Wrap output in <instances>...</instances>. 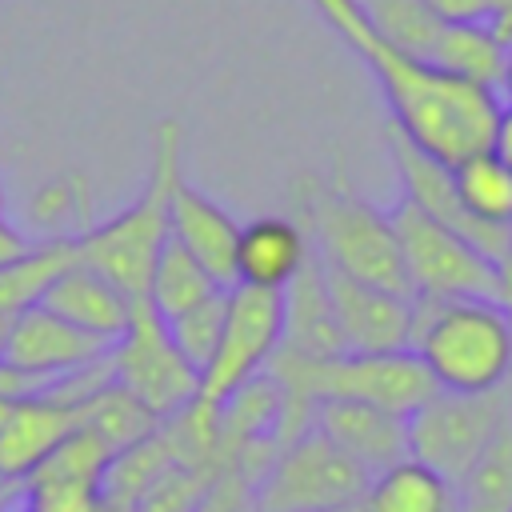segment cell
Returning a JSON list of instances; mask_svg holds the SVG:
<instances>
[{
  "mask_svg": "<svg viewBox=\"0 0 512 512\" xmlns=\"http://www.w3.org/2000/svg\"><path fill=\"white\" fill-rule=\"evenodd\" d=\"M324 24L360 56V64L376 76L392 128L428 152L432 160L456 168L472 152H484L492 140V124L500 112V96L472 80H460L396 44H388L360 12L356 0H312Z\"/></svg>",
  "mask_w": 512,
  "mask_h": 512,
  "instance_id": "6da1fadb",
  "label": "cell"
},
{
  "mask_svg": "<svg viewBox=\"0 0 512 512\" xmlns=\"http://www.w3.org/2000/svg\"><path fill=\"white\" fill-rule=\"evenodd\" d=\"M408 348L440 392L480 396L512 384V316L492 296L416 300Z\"/></svg>",
  "mask_w": 512,
  "mask_h": 512,
  "instance_id": "7a4b0ae2",
  "label": "cell"
},
{
  "mask_svg": "<svg viewBox=\"0 0 512 512\" xmlns=\"http://www.w3.org/2000/svg\"><path fill=\"white\" fill-rule=\"evenodd\" d=\"M184 124L176 116L156 120L152 128V164L148 176L128 208H120L112 220H100L88 236H80V264L108 276L120 292L132 300H144L152 264L164 248L168 232V204L184 176Z\"/></svg>",
  "mask_w": 512,
  "mask_h": 512,
  "instance_id": "3957f363",
  "label": "cell"
},
{
  "mask_svg": "<svg viewBox=\"0 0 512 512\" xmlns=\"http://www.w3.org/2000/svg\"><path fill=\"white\" fill-rule=\"evenodd\" d=\"M300 224L308 228L324 268L400 292V296H412L388 208L368 204L344 180L308 176L300 192Z\"/></svg>",
  "mask_w": 512,
  "mask_h": 512,
  "instance_id": "277c9868",
  "label": "cell"
},
{
  "mask_svg": "<svg viewBox=\"0 0 512 512\" xmlns=\"http://www.w3.org/2000/svg\"><path fill=\"white\" fill-rule=\"evenodd\" d=\"M368 472L316 428L284 440L248 492V512H344L356 508Z\"/></svg>",
  "mask_w": 512,
  "mask_h": 512,
  "instance_id": "5b68a950",
  "label": "cell"
},
{
  "mask_svg": "<svg viewBox=\"0 0 512 512\" xmlns=\"http://www.w3.org/2000/svg\"><path fill=\"white\" fill-rule=\"evenodd\" d=\"M404 276L416 300H452V296H492L496 300V260H488L472 240L424 216L404 196L388 208Z\"/></svg>",
  "mask_w": 512,
  "mask_h": 512,
  "instance_id": "8992f818",
  "label": "cell"
},
{
  "mask_svg": "<svg viewBox=\"0 0 512 512\" xmlns=\"http://www.w3.org/2000/svg\"><path fill=\"white\" fill-rule=\"evenodd\" d=\"M512 412V384L480 396L432 392L416 412H408V456L440 472L452 488L480 460L488 440Z\"/></svg>",
  "mask_w": 512,
  "mask_h": 512,
  "instance_id": "52a82bcc",
  "label": "cell"
},
{
  "mask_svg": "<svg viewBox=\"0 0 512 512\" xmlns=\"http://www.w3.org/2000/svg\"><path fill=\"white\" fill-rule=\"evenodd\" d=\"M284 344V300L268 288H244L232 284L224 292V328L220 344L200 372L196 404L220 408L236 388L268 372L272 356Z\"/></svg>",
  "mask_w": 512,
  "mask_h": 512,
  "instance_id": "ba28073f",
  "label": "cell"
},
{
  "mask_svg": "<svg viewBox=\"0 0 512 512\" xmlns=\"http://www.w3.org/2000/svg\"><path fill=\"white\" fill-rule=\"evenodd\" d=\"M108 372L156 420H172L200 392V372L176 352L168 324L152 312L148 300H136L124 336L108 348Z\"/></svg>",
  "mask_w": 512,
  "mask_h": 512,
  "instance_id": "9c48e42d",
  "label": "cell"
},
{
  "mask_svg": "<svg viewBox=\"0 0 512 512\" xmlns=\"http://www.w3.org/2000/svg\"><path fill=\"white\" fill-rule=\"evenodd\" d=\"M112 460L116 452L80 424L24 480V512H104V476Z\"/></svg>",
  "mask_w": 512,
  "mask_h": 512,
  "instance_id": "30bf717a",
  "label": "cell"
},
{
  "mask_svg": "<svg viewBox=\"0 0 512 512\" xmlns=\"http://www.w3.org/2000/svg\"><path fill=\"white\" fill-rule=\"evenodd\" d=\"M328 272V296H332V316L344 352H404L412 344V324H416V300Z\"/></svg>",
  "mask_w": 512,
  "mask_h": 512,
  "instance_id": "8fae6325",
  "label": "cell"
},
{
  "mask_svg": "<svg viewBox=\"0 0 512 512\" xmlns=\"http://www.w3.org/2000/svg\"><path fill=\"white\" fill-rule=\"evenodd\" d=\"M112 344L80 332L76 324L60 320L44 304L12 316L8 324V344H4V364H12L24 376H36L44 384H56L64 376H76L108 356Z\"/></svg>",
  "mask_w": 512,
  "mask_h": 512,
  "instance_id": "7c38bea8",
  "label": "cell"
},
{
  "mask_svg": "<svg viewBox=\"0 0 512 512\" xmlns=\"http://www.w3.org/2000/svg\"><path fill=\"white\" fill-rule=\"evenodd\" d=\"M388 156H392V164H396L400 196H404L408 204H416L424 216H432V220H440L444 228H452V232H460L464 240H472L488 260H500V256H504L512 232L484 228V224H476V220L464 212L448 164H440V160H432L428 152H420L416 144H408L392 124H388Z\"/></svg>",
  "mask_w": 512,
  "mask_h": 512,
  "instance_id": "4fadbf2b",
  "label": "cell"
},
{
  "mask_svg": "<svg viewBox=\"0 0 512 512\" xmlns=\"http://www.w3.org/2000/svg\"><path fill=\"white\" fill-rule=\"evenodd\" d=\"M312 428L368 476L408 456V416L364 400H320L312 412Z\"/></svg>",
  "mask_w": 512,
  "mask_h": 512,
  "instance_id": "5bb4252c",
  "label": "cell"
},
{
  "mask_svg": "<svg viewBox=\"0 0 512 512\" xmlns=\"http://www.w3.org/2000/svg\"><path fill=\"white\" fill-rule=\"evenodd\" d=\"M308 248L312 236L296 216H252L236 236L232 284L280 292L300 272Z\"/></svg>",
  "mask_w": 512,
  "mask_h": 512,
  "instance_id": "9a60e30c",
  "label": "cell"
},
{
  "mask_svg": "<svg viewBox=\"0 0 512 512\" xmlns=\"http://www.w3.org/2000/svg\"><path fill=\"white\" fill-rule=\"evenodd\" d=\"M168 232L180 248H188L208 268V276L220 288H232V260H236L240 224L232 220V212L224 204H216L208 192H200L184 176H180L172 204H168Z\"/></svg>",
  "mask_w": 512,
  "mask_h": 512,
  "instance_id": "2e32d148",
  "label": "cell"
},
{
  "mask_svg": "<svg viewBox=\"0 0 512 512\" xmlns=\"http://www.w3.org/2000/svg\"><path fill=\"white\" fill-rule=\"evenodd\" d=\"M40 304L104 344H116L124 336L132 308H136V300L128 292H120L108 276H100L88 264H72L68 272H60Z\"/></svg>",
  "mask_w": 512,
  "mask_h": 512,
  "instance_id": "e0dca14e",
  "label": "cell"
},
{
  "mask_svg": "<svg viewBox=\"0 0 512 512\" xmlns=\"http://www.w3.org/2000/svg\"><path fill=\"white\" fill-rule=\"evenodd\" d=\"M284 300V344L280 352H296V356H336L344 352L340 332H336V316H332V296H328V272L324 260L316 252V244L308 248L300 272L280 288Z\"/></svg>",
  "mask_w": 512,
  "mask_h": 512,
  "instance_id": "ac0fdd59",
  "label": "cell"
},
{
  "mask_svg": "<svg viewBox=\"0 0 512 512\" xmlns=\"http://www.w3.org/2000/svg\"><path fill=\"white\" fill-rule=\"evenodd\" d=\"M356 512H456V488L428 464L404 456L368 476Z\"/></svg>",
  "mask_w": 512,
  "mask_h": 512,
  "instance_id": "d6986e66",
  "label": "cell"
},
{
  "mask_svg": "<svg viewBox=\"0 0 512 512\" xmlns=\"http://www.w3.org/2000/svg\"><path fill=\"white\" fill-rule=\"evenodd\" d=\"M24 216L36 228L40 240H80V236H88L100 224L92 180L84 172H76V168L44 180L32 192Z\"/></svg>",
  "mask_w": 512,
  "mask_h": 512,
  "instance_id": "ffe728a7",
  "label": "cell"
},
{
  "mask_svg": "<svg viewBox=\"0 0 512 512\" xmlns=\"http://www.w3.org/2000/svg\"><path fill=\"white\" fill-rule=\"evenodd\" d=\"M216 292H224V288L208 276V268L188 248H180L168 236L164 248H160V256H156V264H152L148 288H144V300L152 304V312L160 320H176V316L192 312L196 304L212 300Z\"/></svg>",
  "mask_w": 512,
  "mask_h": 512,
  "instance_id": "44dd1931",
  "label": "cell"
},
{
  "mask_svg": "<svg viewBox=\"0 0 512 512\" xmlns=\"http://www.w3.org/2000/svg\"><path fill=\"white\" fill-rule=\"evenodd\" d=\"M428 64L496 92L508 64V40H500L488 24H444Z\"/></svg>",
  "mask_w": 512,
  "mask_h": 512,
  "instance_id": "7402d4cb",
  "label": "cell"
},
{
  "mask_svg": "<svg viewBox=\"0 0 512 512\" xmlns=\"http://www.w3.org/2000/svg\"><path fill=\"white\" fill-rule=\"evenodd\" d=\"M80 264V240H40L0 268V316H20L44 300L52 280Z\"/></svg>",
  "mask_w": 512,
  "mask_h": 512,
  "instance_id": "603a6c76",
  "label": "cell"
},
{
  "mask_svg": "<svg viewBox=\"0 0 512 512\" xmlns=\"http://www.w3.org/2000/svg\"><path fill=\"white\" fill-rule=\"evenodd\" d=\"M452 184H456L464 212L476 224L512 232V168L508 164H500L488 148L472 152L468 160H460L452 168Z\"/></svg>",
  "mask_w": 512,
  "mask_h": 512,
  "instance_id": "cb8c5ba5",
  "label": "cell"
},
{
  "mask_svg": "<svg viewBox=\"0 0 512 512\" xmlns=\"http://www.w3.org/2000/svg\"><path fill=\"white\" fill-rule=\"evenodd\" d=\"M456 512H512V412L456 484Z\"/></svg>",
  "mask_w": 512,
  "mask_h": 512,
  "instance_id": "d4e9b609",
  "label": "cell"
},
{
  "mask_svg": "<svg viewBox=\"0 0 512 512\" xmlns=\"http://www.w3.org/2000/svg\"><path fill=\"white\" fill-rule=\"evenodd\" d=\"M224 292H228V288H224ZM224 292H216L212 300L196 304L192 312H184V316H176V320H164V324H168V336H172V344H176V352H180L196 372L208 368V360H212V352H216V344H220V328H224Z\"/></svg>",
  "mask_w": 512,
  "mask_h": 512,
  "instance_id": "484cf974",
  "label": "cell"
},
{
  "mask_svg": "<svg viewBox=\"0 0 512 512\" xmlns=\"http://www.w3.org/2000/svg\"><path fill=\"white\" fill-rule=\"evenodd\" d=\"M440 24H488V0H424Z\"/></svg>",
  "mask_w": 512,
  "mask_h": 512,
  "instance_id": "4316f807",
  "label": "cell"
},
{
  "mask_svg": "<svg viewBox=\"0 0 512 512\" xmlns=\"http://www.w3.org/2000/svg\"><path fill=\"white\" fill-rule=\"evenodd\" d=\"M44 388H52V384H44V380H36V376H24V372H16L12 364L0 360V412H4L8 404L24 400V396L44 392Z\"/></svg>",
  "mask_w": 512,
  "mask_h": 512,
  "instance_id": "83f0119b",
  "label": "cell"
},
{
  "mask_svg": "<svg viewBox=\"0 0 512 512\" xmlns=\"http://www.w3.org/2000/svg\"><path fill=\"white\" fill-rule=\"evenodd\" d=\"M488 152L512 168V104L500 100V112H496V124H492V140H488Z\"/></svg>",
  "mask_w": 512,
  "mask_h": 512,
  "instance_id": "f1b7e54d",
  "label": "cell"
},
{
  "mask_svg": "<svg viewBox=\"0 0 512 512\" xmlns=\"http://www.w3.org/2000/svg\"><path fill=\"white\" fill-rule=\"evenodd\" d=\"M28 248H32V244H28V236H24V232H16L8 220H0V268H4V264H12L16 256H24Z\"/></svg>",
  "mask_w": 512,
  "mask_h": 512,
  "instance_id": "f546056e",
  "label": "cell"
},
{
  "mask_svg": "<svg viewBox=\"0 0 512 512\" xmlns=\"http://www.w3.org/2000/svg\"><path fill=\"white\" fill-rule=\"evenodd\" d=\"M488 28L512 44V0H488Z\"/></svg>",
  "mask_w": 512,
  "mask_h": 512,
  "instance_id": "4dcf8cb0",
  "label": "cell"
},
{
  "mask_svg": "<svg viewBox=\"0 0 512 512\" xmlns=\"http://www.w3.org/2000/svg\"><path fill=\"white\" fill-rule=\"evenodd\" d=\"M496 280H500V288H496V300L508 308V316H512V240H508V248H504V256L496 260Z\"/></svg>",
  "mask_w": 512,
  "mask_h": 512,
  "instance_id": "1f68e13d",
  "label": "cell"
},
{
  "mask_svg": "<svg viewBox=\"0 0 512 512\" xmlns=\"http://www.w3.org/2000/svg\"><path fill=\"white\" fill-rule=\"evenodd\" d=\"M496 96L512 104V44H508V64H504V76H500V88H496Z\"/></svg>",
  "mask_w": 512,
  "mask_h": 512,
  "instance_id": "d6a6232c",
  "label": "cell"
},
{
  "mask_svg": "<svg viewBox=\"0 0 512 512\" xmlns=\"http://www.w3.org/2000/svg\"><path fill=\"white\" fill-rule=\"evenodd\" d=\"M8 324H12V316H0V360H4V344H8Z\"/></svg>",
  "mask_w": 512,
  "mask_h": 512,
  "instance_id": "836d02e7",
  "label": "cell"
},
{
  "mask_svg": "<svg viewBox=\"0 0 512 512\" xmlns=\"http://www.w3.org/2000/svg\"><path fill=\"white\" fill-rule=\"evenodd\" d=\"M4 208H8V192H4V184H0V220H4Z\"/></svg>",
  "mask_w": 512,
  "mask_h": 512,
  "instance_id": "e575fe53",
  "label": "cell"
},
{
  "mask_svg": "<svg viewBox=\"0 0 512 512\" xmlns=\"http://www.w3.org/2000/svg\"><path fill=\"white\" fill-rule=\"evenodd\" d=\"M344 512H356V508H344Z\"/></svg>",
  "mask_w": 512,
  "mask_h": 512,
  "instance_id": "d590c367",
  "label": "cell"
},
{
  "mask_svg": "<svg viewBox=\"0 0 512 512\" xmlns=\"http://www.w3.org/2000/svg\"><path fill=\"white\" fill-rule=\"evenodd\" d=\"M20 512H24V508H20Z\"/></svg>",
  "mask_w": 512,
  "mask_h": 512,
  "instance_id": "8d00e7d4",
  "label": "cell"
}]
</instances>
